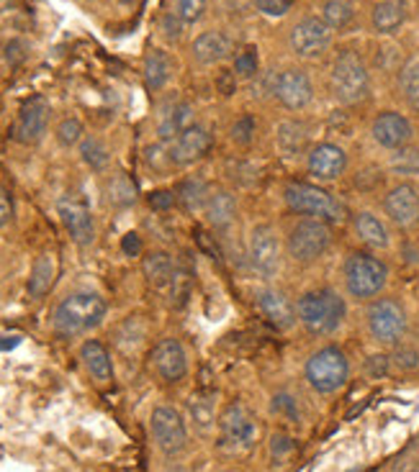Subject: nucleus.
Wrapping results in <instances>:
<instances>
[{"label": "nucleus", "instance_id": "6e6d98bb", "mask_svg": "<svg viewBox=\"0 0 419 472\" xmlns=\"http://www.w3.org/2000/svg\"><path fill=\"white\" fill-rule=\"evenodd\" d=\"M122 249H124L126 254H139V249H142V242H139V236L137 234H126L124 242H122Z\"/></svg>", "mask_w": 419, "mask_h": 472}, {"label": "nucleus", "instance_id": "6ab92c4d", "mask_svg": "<svg viewBox=\"0 0 419 472\" xmlns=\"http://www.w3.org/2000/svg\"><path fill=\"white\" fill-rule=\"evenodd\" d=\"M309 175L322 180V183H330V180H337L345 167H348V154L345 149H339L337 144H316L314 149L309 152Z\"/></svg>", "mask_w": 419, "mask_h": 472}, {"label": "nucleus", "instance_id": "ea45409f", "mask_svg": "<svg viewBox=\"0 0 419 472\" xmlns=\"http://www.w3.org/2000/svg\"><path fill=\"white\" fill-rule=\"evenodd\" d=\"M83 123L78 121V119H64L60 126H57V142L63 144V146H75V144L83 142Z\"/></svg>", "mask_w": 419, "mask_h": 472}, {"label": "nucleus", "instance_id": "c03bdc74", "mask_svg": "<svg viewBox=\"0 0 419 472\" xmlns=\"http://www.w3.org/2000/svg\"><path fill=\"white\" fill-rule=\"evenodd\" d=\"M291 5H294V0H255V8L263 16H271V19L286 16L291 11Z\"/></svg>", "mask_w": 419, "mask_h": 472}, {"label": "nucleus", "instance_id": "72a5a7b5", "mask_svg": "<svg viewBox=\"0 0 419 472\" xmlns=\"http://www.w3.org/2000/svg\"><path fill=\"white\" fill-rule=\"evenodd\" d=\"M105 193H108V201H111L113 205H119V208L131 205L134 201H137V185H134V180H131L126 172L113 175V178L108 180Z\"/></svg>", "mask_w": 419, "mask_h": 472}, {"label": "nucleus", "instance_id": "c9c22d12", "mask_svg": "<svg viewBox=\"0 0 419 472\" xmlns=\"http://www.w3.org/2000/svg\"><path fill=\"white\" fill-rule=\"evenodd\" d=\"M80 157H83V162L90 167V170H96V172H101L108 167L111 162V154H108V149H105V144L101 139H83L80 142Z\"/></svg>", "mask_w": 419, "mask_h": 472}, {"label": "nucleus", "instance_id": "58836bf2", "mask_svg": "<svg viewBox=\"0 0 419 472\" xmlns=\"http://www.w3.org/2000/svg\"><path fill=\"white\" fill-rule=\"evenodd\" d=\"M394 172L398 175H417L419 172V152L417 149H397V154H394Z\"/></svg>", "mask_w": 419, "mask_h": 472}, {"label": "nucleus", "instance_id": "4d7b16f0", "mask_svg": "<svg viewBox=\"0 0 419 472\" xmlns=\"http://www.w3.org/2000/svg\"><path fill=\"white\" fill-rule=\"evenodd\" d=\"M21 344V336H0V349H13Z\"/></svg>", "mask_w": 419, "mask_h": 472}, {"label": "nucleus", "instance_id": "4c0bfd02", "mask_svg": "<svg viewBox=\"0 0 419 472\" xmlns=\"http://www.w3.org/2000/svg\"><path fill=\"white\" fill-rule=\"evenodd\" d=\"M260 70V60H257V49L255 46H245L237 57H234V75L237 78H255Z\"/></svg>", "mask_w": 419, "mask_h": 472}, {"label": "nucleus", "instance_id": "8fccbe9b", "mask_svg": "<svg viewBox=\"0 0 419 472\" xmlns=\"http://www.w3.org/2000/svg\"><path fill=\"white\" fill-rule=\"evenodd\" d=\"M5 60H8V64H21L23 60H26V44L19 39H13V41H8L5 44Z\"/></svg>", "mask_w": 419, "mask_h": 472}, {"label": "nucleus", "instance_id": "603ef678", "mask_svg": "<svg viewBox=\"0 0 419 472\" xmlns=\"http://www.w3.org/2000/svg\"><path fill=\"white\" fill-rule=\"evenodd\" d=\"M172 203H175V195H172L170 190H157V193L149 195V205H152L155 211H168Z\"/></svg>", "mask_w": 419, "mask_h": 472}, {"label": "nucleus", "instance_id": "79ce46f5", "mask_svg": "<svg viewBox=\"0 0 419 472\" xmlns=\"http://www.w3.org/2000/svg\"><path fill=\"white\" fill-rule=\"evenodd\" d=\"M206 5H209V0H178L175 3V13L180 16L183 23H196L206 13Z\"/></svg>", "mask_w": 419, "mask_h": 472}, {"label": "nucleus", "instance_id": "ddd939ff", "mask_svg": "<svg viewBox=\"0 0 419 472\" xmlns=\"http://www.w3.org/2000/svg\"><path fill=\"white\" fill-rule=\"evenodd\" d=\"M272 95L281 101L283 108L289 111H301L306 108L312 98H314V85H312V78L298 70V67H291V70H283L278 78H275V90Z\"/></svg>", "mask_w": 419, "mask_h": 472}, {"label": "nucleus", "instance_id": "49530a36", "mask_svg": "<svg viewBox=\"0 0 419 472\" xmlns=\"http://www.w3.org/2000/svg\"><path fill=\"white\" fill-rule=\"evenodd\" d=\"M389 368H391V357H386V354H373V357H368V362H365V372L371 375V377H386L389 375Z\"/></svg>", "mask_w": 419, "mask_h": 472}, {"label": "nucleus", "instance_id": "f704fd0d", "mask_svg": "<svg viewBox=\"0 0 419 472\" xmlns=\"http://www.w3.org/2000/svg\"><path fill=\"white\" fill-rule=\"evenodd\" d=\"M189 413L193 426L201 431V434H209L216 424V416H214V403L204 395H193L189 401Z\"/></svg>", "mask_w": 419, "mask_h": 472}, {"label": "nucleus", "instance_id": "b1692460", "mask_svg": "<svg viewBox=\"0 0 419 472\" xmlns=\"http://www.w3.org/2000/svg\"><path fill=\"white\" fill-rule=\"evenodd\" d=\"M353 226H356L357 239L371 249H386L391 244V236H389V228L383 226V221L368 213V211H360L356 219H353Z\"/></svg>", "mask_w": 419, "mask_h": 472}, {"label": "nucleus", "instance_id": "4be33fe9", "mask_svg": "<svg viewBox=\"0 0 419 472\" xmlns=\"http://www.w3.org/2000/svg\"><path fill=\"white\" fill-rule=\"evenodd\" d=\"M231 54V41L222 31H206L193 41V57L201 64H216Z\"/></svg>", "mask_w": 419, "mask_h": 472}, {"label": "nucleus", "instance_id": "dca6fc26", "mask_svg": "<svg viewBox=\"0 0 419 472\" xmlns=\"http://www.w3.org/2000/svg\"><path fill=\"white\" fill-rule=\"evenodd\" d=\"M371 134H373L378 146L397 152V149L409 146L415 131H412V123L406 116H401L397 111H381L373 126H371Z\"/></svg>", "mask_w": 419, "mask_h": 472}, {"label": "nucleus", "instance_id": "a19ab883", "mask_svg": "<svg viewBox=\"0 0 419 472\" xmlns=\"http://www.w3.org/2000/svg\"><path fill=\"white\" fill-rule=\"evenodd\" d=\"M170 298H172V306H183L186 298L190 293V275L186 269H175L172 280H170Z\"/></svg>", "mask_w": 419, "mask_h": 472}, {"label": "nucleus", "instance_id": "864d4df0", "mask_svg": "<svg viewBox=\"0 0 419 472\" xmlns=\"http://www.w3.org/2000/svg\"><path fill=\"white\" fill-rule=\"evenodd\" d=\"M163 29H165L168 39H178V37L183 34V21H180L178 13H168V16L163 19Z\"/></svg>", "mask_w": 419, "mask_h": 472}, {"label": "nucleus", "instance_id": "20e7f679", "mask_svg": "<svg viewBox=\"0 0 419 472\" xmlns=\"http://www.w3.org/2000/svg\"><path fill=\"white\" fill-rule=\"evenodd\" d=\"M283 198L291 211L301 213V216H312V219H322V221H342L348 208L337 201L332 193H327L324 187L312 183H289L283 187Z\"/></svg>", "mask_w": 419, "mask_h": 472}, {"label": "nucleus", "instance_id": "412c9836", "mask_svg": "<svg viewBox=\"0 0 419 472\" xmlns=\"http://www.w3.org/2000/svg\"><path fill=\"white\" fill-rule=\"evenodd\" d=\"M257 306L260 311L265 313V319L271 321L272 327L281 328V331H286V328H291L296 324V308L291 306V301L286 298V293H281V290H263L260 295H257Z\"/></svg>", "mask_w": 419, "mask_h": 472}, {"label": "nucleus", "instance_id": "cd10ccee", "mask_svg": "<svg viewBox=\"0 0 419 472\" xmlns=\"http://www.w3.org/2000/svg\"><path fill=\"white\" fill-rule=\"evenodd\" d=\"M142 269H145L147 283L155 290H168L170 280L175 275V265H172V257H170L168 252H149L147 257H145Z\"/></svg>", "mask_w": 419, "mask_h": 472}, {"label": "nucleus", "instance_id": "c756f323", "mask_svg": "<svg viewBox=\"0 0 419 472\" xmlns=\"http://www.w3.org/2000/svg\"><path fill=\"white\" fill-rule=\"evenodd\" d=\"M52 283H54V257L49 252H42L34 262L31 277H29V295L44 298L49 293Z\"/></svg>", "mask_w": 419, "mask_h": 472}, {"label": "nucleus", "instance_id": "7c9ffc66", "mask_svg": "<svg viewBox=\"0 0 419 472\" xmlns=\"http://www.w3.org/2000/svg\"><path fill=\"white\" fill-rule=\"evenodd\" d=\"M170 57L163 49H152L147 57H145V82H147L149 90H163L170 80Z\"/></svg>", "mask_w": 419, "mask_h": 472}, {"label": "nucleus", "instance_id": "6e6552de", "mask_svg": "<svg viewBox=\"0 0 419 472\" xmlns=\"http://www.w3.org/2000/svg\"><path fill=\"white\" fill-rule=\"evenodd\" d=\"M368 331L378 344L394 347L406 334V311L397 298H378L368 306Z\"/></svg>", "mask_w": 419, "mask_h": 472}, {"label": "nucleus", "instance_id": "0eeeda50", "mask_svg": "<svg viewBox=\"0 0 419 472\" xmlns=\"http://www.w3.org/2000/svg\"><path fill=\"white\" fill-rule=\"evenodd\" d=\"M332 246V228L322 219H301L289 234V254L296 262H316Z\"/></svg>", "mask_w": 419, "mask_h": 472}, {"label": "nucleus", "instance_id": "bb28decb", "mask_svg": "<svg viewBox=\"0 0 419 472\" xmlns=\"http://www.w3.org/2000/svg\"><path fill=\"white\" fill-rule=\"evenodd\" d=\"M190 126H196L193 105L190 103H178V105H172L168 113L163 116V121H160V137H163V142H175Z\"/></svg>", "mask_w": 419, "mask_h": 472}, {"label": "nucleus", "instance_id": "9d476101", "mask_svg": "<svg viewBox=\"0 0 419 472\" xmlns=\"http://www.w3.org/2000/svg\"><path fill=\"white\" fill-rule=\"evenodd\" d=\"M149 429L155 436V444L165 454H178V451L186 450L189 444V429H186V421L183 416L170 406H157L152 410V418H149Z\"/></svg>", "mask_w": 419, "mask_h": 472}, {"label": "nucleus", "instance_id": "f8f14e48", "mask_svg": "<svg viewBox=\"0 0 419 472\" xmlns=\"http://www.w3.org/2000/svg\"><path fill=\"white\" fill-rule=\"evenodd\" d=\"M46 126H49V103L42 95H34L23 103L16 123L11 128V137L19 144H37L42 142V137L46 134Z\"/></svg>", "mask_w": 419, "mask_h": 472}, {"label": "nucleus", "instance_id": "f03ea898", "mask_svg": "<svg viewBox=\"0 0 419 472\" xmlns=\"http://www.w3.org/2000/svg\"><path fill=\"white\" fill-rule=\"evenodd\" d=\"M105 316V301L98 293H72L54 311V328L64 336H75L96 328Z\"/></svg>", "mask_w": 419, "mask_h": 472}, {"label": "nucleus", "instance_id": "f3484780", "mask_svg": "<svg viewBox=\"0 0 419 472\" xmlns=\"http://www.w3.org/2000/svg\"><path fill=\"white\" fill-rule=\"evenodd\" d=\"M250 260L252 267L265 275L272 277L278 272V262H281V252H278V236L271 226H255L250 236Z\"/></svg>", "mask_w": 419, "mask_h": 472}, {"label": "nucleus", "instance_id": "13d9d810", "mask_svg": "<svg viewBox=\"0 0 419 472\" xmlns=\"http://www.w3.org/2000/svg\"><path fill=\"white\" fill-rule=\"evenodd\" d=\"M124 3H134V0H124Z\"/></svg>", "mask_w": 419, "mask_h": 472}, {"label": "nucleus", "instance_id": "7ed1b4c3", "mask_svg": "<svg viewBox=\"0 0 419 472\" xmlns=\"http://www.w3.org/2000/svg\"><path fill=\"white\" fill-rule=\"evenodd\" d=\"M330 85L332 93L339 103L345 105H356V103L365 101L371 93V75L363 57L356 49H342L337 54L335 64H332V75H330Z\"/></svg>", "mask_w": 419, "mask_h": 472}, {"label": "nucleus", "instance_id": "9b49d317", "mask_svg": "<svg viewBox=\"0 0 419 472\" xmlns=\"http://www.w3.org/2000/svg\"><path fill=\"white\" fill-rule=\"evenodd\" d=\"M219 431L222 442L230 444L234 450H250L257 436V426L252 413L242 403H230L219 416Z\"/></svg>", "mask_w": 419, "mask_h": 472}, {"label": "nucleus", "instance_id": "423d86ee", "mask_svg": "<svg viewBox=\"0 0 419 472\" xmlns=\"http://www.w3.org/2000/svg\"><path fill=\"white\" fill-rule=\"evenodd\" d=\"M309 385L322 393V395H330L337 393L348 383V375H350V362L345 357V352L337 347H324L314 352L309 360H306V369H304Z\"/></svg>", "mask_w": 419, "mask_h": 472}, {"label": "nucleus", "instance_id": "c85d7f7f", "mask_svg": "<svg viewBox=\"0 0 419 472\" xmlns=\"http://www.w3.org/2000/svg\"><path fill=\"white\" fill-rule=\"evenodd\" d=\"M206 216L216 228H227L237 216V203L227 190H214L206 198Z\"/></svg>", "mask_w": 419, "mask_h": 472}, {"label": "nucleus", "instance_id": "f257e3e1", "mask_svg": "<svg viewBox=\"0 0 419 472\" xmlns=\"http://www.w3.org/2000/svg\"><path fill=\"white\" fill-rule=\"evenodd\" d=\"M348 306L332 287H316L301 295L296 316L301 319L304 328L314 336H330L335 334L339 324L345 321Z\"/></svg>", "mask_w": 419, "mask_h": 472}, {"label": "nucleus", "instance_id": "a211bd4d", "mask_svg": "<svg viewBox=\"0 0 419 472\" xmlns=\"http://www.w3.org/2000/svg\"><path fill=\"white\" fill-rule=\"evenodd\" d=\"M152 365L165 383H178L189 372V357L178 339H163L152 352Z\"/></svg>", "mask_w": 419, "mask_h": 472}, {"label": "nucleus", "instance_id": "aec40b11", "mask_svg": "<svg viewBox=\"0 0 419 472\" xmlns=\"http://www.w3.org/2000/svg\"><path fill=\"white\" fill-rule=\"evenodd\" d=\"M211 149V134L204 126H190L186 128L172 146H170V162L172 164H193L201 157H206Z\"/></svg>", "mask_w": 419, "mask_h": 472}, {"label": "nucleus", "instance_id": "5fc2aeb1", "mask_svg": "<svg viewBox=\"0 0 419 472\" xmlns=\"http://www.w3.org/2000/svg\"><path fill=\"white\" fill-rule=\"evenodd\" d=\"M216 87H219L222 95H231L234 93V72H219Z\"/></svg>", "mask_w": 419, "mask_h": 472}, {"label": "nucleus", "instance_id": "3c124183", "mask_svg": "<svg viewBox=\"0 0 419 472\" xmlns=\"http://www.w3.org/2000/svg\"><path fill=\"white\" fill-rule=\"evenodd\" d=\"M13 219V201H11V193L0 185V228L11 224Z\"/></svg>", "mask_w": 419, "mask_h": 472}, {"label": "nucleus", "instance_id": "de8ad7c7", "mask_svg": "<svg viewBox=\"0 0 419 472\" xmlns=\"http://www.w3.org/2000/svg\"><path fill=\"white\" fill-rule=\"evenodd\" d=\"M272 410H275V413H281V416H286V418H291V421L298 418L296 401L291 398V395H286V393H281V395H275V398H272Z\"/></svg>", "mask_w": 419, "mask_h": 472}, {"label": "nucleus", "instance_id": "2f4dec72", "mask_svg": "<svg viewBox=\"0 0 419 472\" xmlns=\"http://www.w3.org/2000/svg\"><path fill=\"white\" fill-rule=\"evenodd\" d=\"M398 93L409 108L419 111V57H409L398 70Z\"/></svg>", "mask_w": 419, "mask_h": 472}, {"label": "nucleus", "instance_id": "393cba45", "mask_svg": "<svg viewBox=\"0 0 419 472\" xmlns=\"http://www.w3.org/2000/svg\"><path fill=\"white\" fill-rule=\"evenodd\" d=\"M406 21V3L404 0H378L373 8L371 23L378 34H394Z\"/></svg>", "mask_w": 419, "mask_h": 472}, {"label": "nucleus", "instance_id": "09e8293b", "mask_svg": "<svg viewBox=\"0 0 419 472\" xmlns=\"http://www.w3.org/2000/svg\"><path fill=\"white\" fill-rule=\"evenodd\" d=\"M296 450L294 439H289L286 434H275L271 442V451L275 460H283V457H289L291 451Z\"/></svg>", "mask_w": 419, "mask_h": 472}, {"label": "nucleus", "instance_id": "e433bc0d", "mask_svg": "<svg viewBox=\"0 0 419 472\" xmlns=\"http://www.w3.org/2000/svg\"><path fill=\"white\" fill-rule=\"evenodd\" d=\"M206 185L201 180H183L178 187V201L186 205L189 211H196L198 205H206Z\"/></svg>", "mask_w": 419, "mask_h": 472}, {"label": "nucleus", "instance_id": "2eb2a0df", "mask_svg": "<svg viewBox=\"0 0 419 472\" xmlns=\"http://www.w3.org/2000/svg\"><path fill=\"white\" fill-rule=\"evenodd\" d=\"M60 219H63L67 234L72 236V242L80 246H88L96 239V224L90 216V208L85 205L83 198L75 195H64L63 201L57 203Z\"/></svg>", "mask_w": 419, "mask_h": 472}, {"label": "nucleus", "instance_id": "37998d69", "mask_svg": "<svg viewBox=\"0 0 419 472\" xmlns=\"http://www.w3.org/2000/svg\"><path fill=\"white\" fill-rule=\"evenodd\" d=\"M255 139V119L252 116H242L239 121L231 126V142L239 146H247Z\"/></svg>", "mask_w": 419, "mask_h": 472}, {"label": "nucleus", "instance_id": "4468645a", "mask_svg": "<svg viewBox=\"0 0 419 472\" xmlns=\"http://www.w3.org/2000/svg\"><path fill=\"white\" fill-rule=\"evenodd\" d=\"M383 211L386 216L398 226V228H412L419 224V190L412 183L394 185L386 198H383Z\"/></svg>", "mask_w": 419, "mask_h": 472}, {"label": "nucleus", "instance_id": "39448f33", "mask_svg": "<svg viewBox=\"0 0 419 472\" xmlns=\"http://www.w3.org/2000/svg\"><path fill=\"white\" fill-rule=\"evenodd\" d=\"M342 275H345V287H348V293L353 298H357V301H371V298H376L378 293L386 287L389 267L383 265L378 257L368 254V252H353L345 260Z\"/></svg>", "mask_w": 419, "mask_h": 472}, {"label": "nucleus", "instance_id": "a878e982", "mask_svg": "<svg viewBox=\"0 0 419 472\" xmlns=\"http://www.w3.org/2000/svg\"><path fill=\"white\" fill-rule=\"evenodd\" d=\"M275 142H278V149H281L286 157H296V154H301V152L306 149V144H309V128L298 121L278 123V128H275Z\"/></svg>", "mask_w": 419, "mask_h": 472}, {"label": "nucleus", "instance_id": "a18cd8bd", "mask_svg": "<svg viewBox=\"0 0 419 472\" xmlns=\"http://www.w3.org/2000/svg\"><path fill=\"white\" fill-rule=\"evenodd\" d=\"M391 362L398 369H417L419 368V352L412 347H398L391 357Z\"/></svg>", "mask_w": 419, "mask_h": 472}, {"label": "nucleus", "instance_id": "1a4fd4ad", "mask_svg": "<svg viewBox=\"0 0 419 472\" xmlns=\"http://www.w3.org/2000/svg\"><path fill=\"white\" fill-rule=\"evenodd\" d=\"M332 29L322 21V16H306L291 31V49L301 60H319L332 46Z\"/></svg>", "mask_w": 419, "mask_h": 472}, {"label": "nucleus", "instance_id": "5701e85b", "mask_svg": "<svg viewBox=\"0 0 419 472\" xmlns=\"http://www.w3.org/2000/svg\"><path fill=\"white\" fill-rule=\"evenodd\" d=\"M80 360H83L85 369H88L98 383H111V380H113V362H111L108 349H105L101 342H96V339L85 342L83 349H80Z\"/></svg>", "mask_w": 419, "mask_h": 472}, {"label": "nucleus", "instance_id": "473e14b6", "mask_svg": "<svg viewBox=\"0 0 419 472\" xmlns=\"http://www.w3.org/2000/svg\"><path fill=\"white\" fill-rule=\"evenodd\" d=\"M322 21L332 29V31H345L353 21H356V8L348 0H327L322 5Z\"/></svg>", "mask_w": 419, "mask_h": 472}]
</instances>
